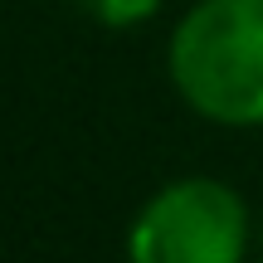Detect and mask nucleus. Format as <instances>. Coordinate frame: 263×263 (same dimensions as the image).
<instances>
[{
  "mask_svg": "<svg viewBox=\"0 0 263 263\" xmlns=\"http://www.w3.org/2000/svg\"><path fill=\"white\" fill-rule=\"evenodd\" d=\"M249 210L224 180L190 176L156 190L132 219L127 263H244Z\"/></svg>",
  "mask_w": 263,
  "mask_h": 263,
  "instance_id": "2",
  "label": "nucleus"
},
{
  "mask_svg": "<svg viewBox=\"0 0 263 263\" xmlns=\"http://www.w3.org/2000/svg\"><path fill=\"white\" fill-rule=\"evenodd\" d=\"M166 64L200 117L263 127V0H195L171 34Z\"/></svg>",
  "mask_w": 263,
  "mask_h": 263,
  "instance_id": "1",
  "label": "nucleus"
},
{
  "mask_svg": "<svg viewBox=\"0 0 263 263\" xmlns=\"http://www.w3.org/2000/svg\"><path fill=\"white\" fill-rule=\"evenodd\" d=\"M78 5H83L98 25H107V29H132V25H141V20L156 15L161 0H78Z\"/></svg>",
  "mask_w": 263,
  "mask_h": 263,
  "instance_id": "3",
  "label": "nucleus"
}]
</instances>
